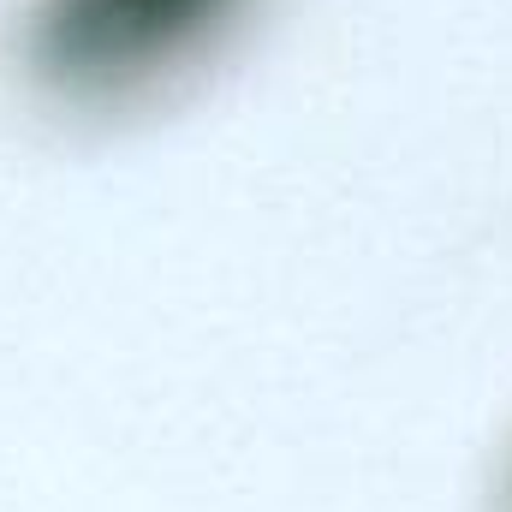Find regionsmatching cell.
<instances>
[{
    "instance_id": "cell-1",
    "label": "cell",
    "mask_w": 512,
    "mask_h": 512,
    "mask_svg": "<svg viewBox=\"0 0 512 512\" xmlns=\"http://www.w3.org/2000/svg\"><path fill=\"white\" fill-rule=\"evenodd\" d=\"M233 0H42L30 54L66 90H120L197 48Z\"/></svg>"
}]
</instances>
